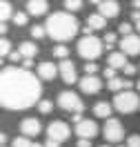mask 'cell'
<instances>
[{
	"label": "cell",
	"mask_w": 140,
	"mask_h": 147,
	"mask_svg": "<svg viewBox=\"0 0 140 147\" xmlns=\"http://www.w3.org/2000/svg\"><path fill=\"white\" fill-rule=\"evenodd\" d=\"M136 27H138V31H140V20H138V22H136Z\"/></svg>",
	"instance_id": "obj_46"
},
{
	"label": "cell",
	"mask_w": 140,
	"mask_h": 147,
	"mask_svg": "<svg viewBox=\"0 0 140 147\" xmlns=\"http://www.w3.org/2000/svg\"><path fill=\"white\" fill-rule=\"evenodd\" d=\"M7 22H0V36H5V34H7Z\"/></svg>",
	"instance_id": "obj_40"
},
{
	"label": "cell",
	"mask_w": 140,
	"mask_h": 147,
	"mask_svg": "<svg viewBox=\"0 0 140 147\" xmlns=\"http://www.w3.org/2000/svg\"><path fill=\"white\" fill-rule=\"evenodd\" d=\"M45 29H47V36L49 38H54L58 42H65V40L76 38V34L80 31V25H78V20L69 11H56V13L49 16Z\"/></svg>",
	"instance_id": "obj_2"
},
{
	"label": "cell",
	"mask_w": 140,
	"mask_h": 147,
	"mask_svg": "<svg viewBox=\"0 0 140 147\" xmlns=\"http://www.w3.org/2000/svg\"><path fill=\"white\" fill-rule=\"evenodd\" d=\"M60 71H58V67L54 63H40L38 65V78L40 80H54Z\"/></svg>",
	"instance_id": "obj_14"
},
{
	"label": "cell",
	"mask_w": 140,
	"mask_h": 147,
	"mask_svg": "<svg viewBox=\"0 0 140 147\" xmlns=\"http://www.w3.org/2000/svg\"><path fill=\"white\" fill-rule=\"evenodd\" d=\"M118 34H122V38H125V36H131V25H129V22H120Z\"/></svg>",
	"instance_id": "obj_32"
},
{
	"label": "cell",
	"mask_w": 140,
	"mask_h": 147,
	"mask_svg": "<svg viewBox=\"0 0 140 147\" xmlns=\"http://www.w3.org/2000/svg\"><path fill=\"white\" fill-rule=\"evenodd\" d=\"M89 2H93V5H100V2H104V0H89Z\"/></svg>",
	"instance_id": "obj_43"
},
{
	"label": "cell",
	"mask_w": 140,
	"mask_h": 147,
	"mask_svg": "<svg viewBox=\"0 0 140 147\" xmlns=\"http://www.w3.org/2000/svg\"><path fill=\"white\" fill-rule=\"evenodd\" d=\"M47 9H49L47 0H29L27 2V13H31V16H45Z\"/></svg>",
	"instance_id": "obj_15"
},
{
	"label": "cell",
	"mask_w": 140,
	"mask_h": 147,
	"mask_svg": "<svg viewBox=\"0 0 140 147\" xmlns=\"http://www.w3.org/2000/svg\"><path fill=\"white\" fill-rule=\"evenodd\" d=\"M107 60H109V67L113 69H125L127 67V54H122V51H111V54L107 56Z\"/></svg>",
	"instance_id": "obj_16"
},
{
	"label": "cell",
	"mask_w": 140,
	"mask_h": 147,
	"mask_svg": "<svg viewBox=\"0 0 140 147\" xmlns=\"http://www.w3.org/2000/svg\"><path fill=\"white\" fill-rule=\"evenodd\" d=\"M54 56L60 58V60H67V56H69V47H67V45H58L56 49H54Z\"/></svg>",
	"instance_id": "obj_22"
},
{
	"label": "cell",
	"mask_w": 140,
	"mask_h": 147,
	"mask_svg": "<svg viewBox=\"0 0 140 147\" xmlns=\"http://www.w3.org/2000/svg\"><path fill=\"white\" fill-rule=\"evenodd\" d=\"M11 54V42L7 38H0V56H9Z\"/></svg>",
	"instance_id": "obj_27"
},
{
	"label": "cell",
	"mask_w": 140,
	"mask_h": 147,
	"mask_svg": "<svg viewBox=\"0 0 140 147\" xmlns=\"http://www.w3.org/2000/svg\"><path fill=\"white\" fill-rule=\"evenodd\" d=\"M69 134H71V129H69V125H67L65 120H54V123L47 127V138H54L58 143L67 140Z\"/></svg>",
	"instance_id": "obj_7"
},
{
	"label": "cell",
	"mask_w": 140,
	"mask_h": 147,
	"mask_svg": "<svg viewBox=\"0 0 140 147\" xmlns=\"http://www.w3.org/2000/svg\"><path fill=\"white\" fill-rule=\"evenodd\" d=\"M51 109H54V102L51 100H40L38 102V111H40V114H51Z\"/></svg>",
	"instance_id": "obj_25"
},
{
	"label": "cell",
	"mask_w": 140,
	"mask_h": 147,
	"mask_svg": "<svg viewBox=\"0 0 140 147\" xmlns=\"http://www.w3.org/2000/svg\"><path fill=\"white\" fill-rule=\"evenodd\" d=\"M78 54L84 58V63L96 60L98 56L102 54V42H100V38H96V36L80 38V40H78Z\"/></svg>",
	"instance_id": "obj_3"
},
{
	"label": "cell",
	"mask_w": 140,
	"mask_h": 147,
	"mask_svg": "<svg viewBox=\"0 0 140 147\" xmlns=\"http://www.w3.org/2000/svg\"><path fill=\"white\" fill-rule=\"evenodd\" d=\"M31 147H45V143H42V145H40V143H33Z\"/></svg>",
	"instance_id": "obj_44"
},
{
	"label": "cell",
	"mask_w": 140,
	"mask_h": 147,
	"mask_svg": "<svg viewBox=\"0 0 140 147\" xmlns=\"http://www.w3.org/2000/svg\"><path fill=\"white\" fill-rule=\"evenodd\" d=\"M104 138L109 140V143H120L122 136H125V127H122V123L120 120H116V118H107L104 120Z\"/></svg>",
	"instance_id": "obj_6"
},
{
	"label": "cell",
	"mask_w": 140,
	"mask_h": 147,
	"mask_svg": "<svg viewBox=\"0 0 140 147\" xmlns=\"http://www.w3.org/2000/svg\"><path fill=\"white\" fill-rule=\"evenodd\" d=\"M40 129H42V125H40L38 118H25L22 123H20V131H22V136H27V138L38 136Z\"/></svg>",
	"instance_id": "obj_12"
},
{
	"label": "cell",
	"mask_w": 140,
	"mask_h": 147,
	"mask_svg": "<svg viewBox=\"0 0 140 147\" xmlns=\"http://www.w3.org/2000/svg\"><path fill=\"white\" fill-rule=\"evenodd\" d=\"M82 111H74V114H71V123H76V125H78V123H82Z\"/></svg>",
	"instance_id": "obj_34"
},
{
	"label": "cell",
	"mask_w": 140,
	"mask_h": 147,
	"mask_svg": "<svg viewBox=\"0 0 140 147\" xmlns=\"http://www.w3.org/2000/svg\"><path fill=\"white\" fill-rule=\"evenodd\" d=\"M136 89H138V92H140V80H138V83H136Z\"/></svg>",
	"instance_id": "obj_45"
},
{
	"label": "cell",
	"mask_w": 140,
	"mask_h": 147,
	"mask_svg": "<svg viewBox=\"0 0 140 147\" xmlns=\"http://www.w3.org/2000/svg\"><path fill=\"white\" fill-rule=\"evenodd\" d=\"M29 34H31V38H45V36H47V29L40 27V25H33Z\"/></svg>",
	"instance_id": "obj_26"
},
{
	"label": "cell",
	"mask_w": 140,
	"mask_h": 147,
	"mask_svg": "<svg viewBox=\"0 0 140 147\" xmlns=\"http://www.w3.org/2000/svg\"><path fill=\"white\" fill-rule=\"evenodd\" d=\"M18 51L22 54V58H36V56H38V45L27 40V42H22V45H20Z\"/></svg>",
	"instance_id": "obj_20"
},
{
	"label": "cell",
	"mask_w": 140,
	"mask_h": 147,
	"mask_svg": "<svg viewBox=\"0 0 140 147\" xmlns=\"http://www.w3.org/2000/svg\"><path fill=\"white\" fill-rule=\"evenodd\" d=\"M118 147H127V145H118Z\"/></svg>",
	"instance_id": "obj_48"
},
{
	"label": "cell",
	"mask_w": 140,
	"mask_h": 147,
	"mask_svg": "<svg viewBox=\"0 0 140 147\" xmlns=\"http://www.w3.org/2000/svg\"><path fill=\"white\" fill-rule=\"evenodd\" d=\"M127 147H140V134H131L127 138Z\"/></svg>",
	"instance_id": "obj_31"
},
{
	"label": "cell",
	"mask_w": 140,
	"mask_h": 147,
	"mask_svg": "<svg viewBox=\"0 0 140 147\" xmlns=\"http://www.w3.org/2000/svg\"><path fill=\"white\" fill-rule=\"evenodd\" d=\"M100 89H102V80L98 76H84L80 80V92L84 94H98Z\"/></svg>",
	"instance_id": "obj_11"
},
{
	"label": "cell",
	"mask_w": 140,
	"mask_h": 147,
	"mask_svg": "<svg viewBox=\"0 0 140 147\" xmlns=\"http://www.w3.org/2000/svg\"><path fill=\"white\" fill-rule=\"evenodd\" d=\"M131 80L129 78H125V80H122V78H113V80H107V89H109V92H122V89H131Z\"/></svg>",
	"instance_id": "obj_18"
},
{
	"label": "cell",
	"mask_w": 140,
	"mask_h": 147,
	"mask_svg": "<svg viewBox=\"0 0 140 147\" xmlns=\"http://www.w3.org/2000/svg\"><path fill=\"white\" fill-rule=\"evenodd\" d=\"M122 71L127 74V76H133V74L138 71V69H136V65H127V67H125V69H122Z\"/></svg>",
	"instance_id": "obj_37"
},
{
	"label": "cell",
	"mask_w": 140,
	"mask_h": 147,
	"mask_svg": "<svg viewBox=\"0 0 140 147\" xmlns=\"http://www.w3.org/2000/svg\"><path fill=\"white\" fill-rule=\"evenodd\" d=\"M116 42H118V36H116L113 31L104 34V47H107V49H113V47H116Z\"/></svg>",
	"instance_id": "obj_23"
},
{
	"label": "cell",
	"mask_w": 140,
	"mask_h": 147,
	"mask_svg": "<svg viewBox=\"0 0 140 147\" xmlns=\"http://www.w3.org/2000/svg\"><path fill=\"white\" fill-rule=\"evenodd\" d=\"M111 105H113V109L120 111V114H133L140 107V98H138V94H133V92H118Z\"/></svg>",
	"instance_id": "obj_4"
},
{
	"label": "cell",
	"mask_w": 140,
	"mask_h": 147,
	"mask_svg": "<svg viewBox=\"0 0 140 147\" xmlns=\"http://www.w3.org/2000/svg\"><path fill=\"white\" fill-rule=\"evenodd\" d=\"M58 105H60V109L71 111V114L84 109L82 100H80V96H78L76 92H60V96H58Z\"/></svg>",
	"instance_id": "obj_5"
},
{
	"label": "cell",
	"mask_w": 140,
	"mask_h": 147,
	"mask_svg": "<svg viewBox=\"0 0 140 147\" xmlns=\"http://www.w3.org/2000/svg\"><path fill=\"white\" fill-rule=\"evenodd\" d=\"M9 60H11V63H20V60H22V54H20V51H11Z\"/></svg>",
	"instance_id": "obj_35"
},
{
	"label": "cell",
	"mask_w": 140,
	"mask_h": 147,
	"mask_svg": "<svg viewBox=\"0 0 140 147\" xmlns=\"http://www.w3.org/2000/svg\"><path fill=\"white\" fill-rule=\"evenodd\" d=\"M40 78L22 67L0 69V107L9 111H22L40 102Z\"/></svg>",
	"instance_id": "obj_1"
},
{
	"label": "cell",
	"mask_w": 140,
	"mask_h": 147,
	"mask_svg": "<svg viewBox=\"0 0 140 147\" xmlns=\"http://www.w3.org/2000/svg\"><path fill=\"white\" fill-rule=\"evenodd\" d=\"M31 67H33V58H22V69L31 71Z\"/></svg>",
	"instance_id": "obj_36"
},
{
	"label": "cell",
	"mask_w": 140,
	"mask_h": 147,
	"mask_svg": "<svg viewBox=\"0 0 140 147\" xmlns=\"http://www.w3.org/2000/svg\"><path fill=\"white\" fill-rule=\"evenodd\" d=\"M45 147H60V143H58V140H54V138H47Z\"/></svg>",
	"instance_id": "obj_39"
},
{
	"label": "cell",
	"mask_w": 140,
	"mask_h": 147,
	"mask_svg": "<svg viewBox=\"0 0 140 147\" xmlns=\"http://www.w3.org/2000/svg\"><path fill=\"white\" fill-rule=\"evenodd\" d=\"M104 25H107V18H104L102 13H91L87 18V27L91 29V31H100V29H104Z\"/></svg>",
	"instance_id": "obj_17"
},
{
	"label": "cell",
	"mask_w": 140,
	"mask_h": 147,
	"mask_svg": "<svg viewBox=\"0 0 140 147\" xmlns=\"http://www.w3.org/2000/svg\"><path fill=\"white\" fill-rule=\"evenodd\" d=\"M13 22H16L18 27H25V25H27V13H25V11H18V13L13 16Z\"/></svg>",
	"instance_id": "obj_30"
},
{
	"label": "cell",
	"mask_w": 140,
	"mask_h": 147,
	"mask_svg": "<svg viewBox=\"0 0 140 147\" xmlns=\"http://www.w3.org/2000/svg\"><path fill=\"white\" fill-rule=\"evenodd\" d=\"M98 13H102L104 18H116L118 13H120V5H118V0H104L98 5Z\"/></svg>",
	"instance_id": "obj_13"
},
{
	"label": "cell",
	"mask_w": 140,
	"mask_h": 147,
	"mask_svg": "<svg viewBox=\"0 0 140 147\" xmlns=\"http://www.w3.org/2000/svg\"><path fill=\"white\" fill-rule=\"evenodd\" d=\"M120 51L127 56H138L140 54V36H136V34L125 36L120 40Z\"/></svg>",
	"instance_id": "obj_9"
},
{
	"label": "cell",
	"mask_w": 140,
	"mask_h": 147,
	"mask_svg": "<svg viewBox=\"0 0 140 147\" xmlns=\"http://www.w3.org/2000/svg\"><path fill=\"white\" fill-rule=\"evenodd\" d=\"M96 71H98V65H96V60L84 63V74H87V76H96Z\"/></svg>",
	"instance_id": "obj_28"
},
{
	"label": "cell",
	"mask_w": 140,
	"mask_h": 147,
	"mask_svg": "<svg viewBox=\"0 0 140 147\" xmlns=\"http://www.w3.org/2000/svg\"><path fill=\"white\" fill-rule=\"evenodd\" d=\"M13 16V9L7 0H0V22H7V20Z\"/></svg>",
	"instance_id": "obj_21"
},
{
	"label": "cell",
	"mask_w": 140,
	"mask_h": 147,
	"mask_svg": "<svg viewBox=\"0 0 140 147\" xmlns=\"http://www.w3.org/2000/svg\"><path fill=\"white\" fill-rule=\"evenodd\" d=\"M78 147H91V140H89V138H80V140H78Z\"/></svg>",
	"instance_id": "obj_38"
},
{
	"label": "cell",
	"mask_w": 140,
	"mask_h": 147,
	"mask_svg": "<svg viewBox=\"0 0 140 147\" xmlns=\"http://www.w3.org/2000/svg\"><path fill=\"white\" fill-rule=\"evenodd\" d=\"M76 134H78V138H89V140H91V138L98 134L96 120H82V123H78V125H76Z\"/></svg>",
	"instance_id": "obj_10"
},
{
	"label": "cell",
	"mask_w": 140,
	"mask_h": 147,
	"mask_svg": "<svg viewBox=\"0 0 140 147\" xmlns=\"http://www.w3.org/2000/svg\"><path fill=\"white\" fill-rule=\"evenodd\" d=\"M31 145H33V143H31L27 136H18L13 140V147H31Z\"/></svg>",
	"instance_id": "obj_29"
},
{
	"label": "cell",
	"mask_w": 140,
	"mask_h": 147,
	"mask_svg": "<svg viewBox=\"0 0 140 147\" xmlns=\"http://www.w3.org/2000/svg\"><path fill=\"white\" fill-rule=\"evenodd\" d=\"M82 7V0H65V9L71 13V11H78Z\"/></svg>",
	"instance_id": "obj_24"
},
{
	"label": "cell",
	"mask_w": 140,
	"mask_h": 147,
	"mask_svg": "<svg viewBox=\"0 0 140 147\" xmlns=\"http://www.w3.org/2000/svg\"><path fill=\"white\" fill-rule=\"evenodd\" d=\"M111 107L113 105H109V102H104V100H100V102H96L93 105V114L98 116V118H111Z\"/></svg>",
	"instance_id": "obj_19"
},
{
	"label": "cell",
	"mask_w": 140,
	"mask_h": 147,
	"mask_svg": "<svg viewBox=\"0 0 140 147\" xmlns=\"http://www.w3.org/2000/svg\"><path fill=\"white\" fill-rule=\"evenodd\" d=\"M104 78H107V80H113V78H116V69H113V67H107V69H104Z\"/></svg>",
	"instance_id": "obj_33"
},
{
	"label": "cell",
	"mask_w": 140,
	"mask_h": 147,
	"mask_svg": "<svg viewBox=\"0 0 140 147\" xmlns=\"http://www.w3.org/2000/svg\"><path fill=\"white\" fill-rule=\"evenodd\" d=\"M58 71H60V78L65 80L67 85H74L78 83V74H76V65L71 60H60L58 65Z\"/></svg>",
	"instance_id": "obj_8"
},
{
	"label": "cell",
	"mask_w": 140,
	"mask_h": 147,
	"mask_svg": "<svg viewBox=\"0 0 140 147\" xmlns=\"http://www.w3.org/2000/svg\"><path fill=\"white\" fill-rule=\"evenodd\" d=\"M100 147H109V145H100Z\"/></svg>",
	"instance_id": "obj_49"
},
{
	"label": "cell",
	"mask_w": 140,
	"mask_h": 147,
	"mask_svg": "<svg viewBox=\"0 0 140 147\" xmlns=\"http://www.w3.org/2000/svg\"><path fill=\"white\" fill-rule=\"evenodd\" d=\"M0 67H2V56H0Z\"/></svg>",
	"instance_id": "obj_47"
},
{
	"label": "cell",
	"mask_w": 140,
	"mask_h": 147,
	"mask_svg": "<svg viewBox=\"0 0 140 147\" xmlns=\"http://www.w3.org/2000/svg\"><path fill=\"white\" fill-rule=\"evenodd\" d=\"M5 143H7V134H2V131H0V147L5 145Z\"/></svg>",
	"instance_id": "obj_41"
},
{
	"label": "cell",
	"mask_w": 140,
	"mask_h": 147,
	"mask_svg": "<svg viewBox=\"0 0 140 147\" xmlns=\"http://www.w3.org/2000/svg\"><path fill=\"white\" fill-rule=\"evenodd\" d=\"M133 7H136V9H140V0H133Z\"/></svg>",
	"instance_id": "obj_42"
}]
</instances>
